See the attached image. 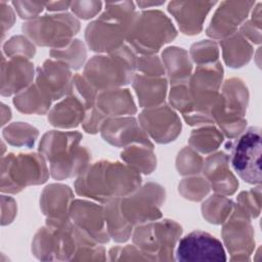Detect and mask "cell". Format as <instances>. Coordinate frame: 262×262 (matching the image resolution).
Listing matches in <instances>:
<instances>
[{
  "mask_svg": "<svg viewBox=\"0 0 262 262\" xmlns=\"http://www.w3.org/2000/svg\"><path fill=\"white\" fill-rule=\"evenodd\" d=\"M0 14H1V33L2 39L5 36V33L13 26L15 21L14 8L11 7L7 2L0 1Z\"/></svg>",
  "mask_w": 262,
  "mask_h": 262,
  "instance_id": "obj_49",
  "label": "cell"
},
{
  "mask_svg": "<svg viewBox=\"0 0 262 262\" xmlns=\"http://www.w3.org/2000/svg\"><path fill=\"white\" fill-rule=\"evenodd\" d=\"M236 138L226 145L230 150L229 164L245 182L258 185L261 183V130L250 127Z\"/></svg>",
  "mask_w": 262,
  "mask_h": 262,
  "instance_id": "obj_12",
  "label": "cell"
},
{
  "mask_svg": "<svg viewBox=\"0 0 262 262\" xmlns=\"http://www.w3.org/2000/svg\"><path fill=\"white\" fill-rule=\"evenodd\" d=\"M2 53L8 58L25 57L31 59L36 54V45L26 35H16L3 44Z\"/></svg>",
  "mask_w": 262,
  "mask_h": 262,
  "instance_id": "obj_41",
  "label": "cell"
},
{
  "mask_svg": "<svg viewBox=\"0 0 262 262\" xmlns=\"http://www.w3.org/2000/svg\"><path fill=\"white\" fill-rule=\"evenodd\" d=\"M255 232L251 219L234 204L232 212L222 224L221 236L230 261H250L255 250Z\"/></svg>",
  "mask_w": 262,
  "mask_h": 262,
  "instance_id": "obj_14",
  "label": "cell"
},
{
  "mask_svg": "<svg viewBox=\"0 0 262 262\" xmlns=\"http://www.w3.org/2000/svg\"><path fill=\"white\" fill-rule=\"evenodd\" d=\"M120 156L125 164L139 174H151L157 168V157L154 152V147L132 144L125 147Z\"/></svg>",
  "mask_w": 262,
  "mask_h": 262,
  "instance_id": "obj_31",
  "label": "cell"
},
{
  "mask_svg": "<svg viewBox=\"0 0 262 262\" xmlns=\"http://www.w3.org/2000/svg\"><path fill=\"white\" fill-rule=\"evenodd\" d=\"M236 205L251 220L258 218L261 213V185L239 192Z\"/></svg>",
  "mask_w": 262,
  "mask_h": 262,
  "instance_id": "obj_42",
  "label": "cell"
},
{
  "mask_svg": "<svg viewBox=\"0 0 262 262\" xmlns=\"http://www.w3.org/2000/svg\"><path fill=\"white\" fill-rule=\"evenodd\" d=\"M255 3V1H222L206 29L207 36L222 40L236 33L247 20Z\"/></svg>",
  "mask_w": 262,
  "mask_h": 262,
  "instance_id": "obj_18",
  "label": "cell"
},
{
  "mask_svg": "<svg viewBox=\"0 0 262 262\" xmlns=\"http://www.w3.org/2000/svg\"><path fill=\"white\" fill-rule=\"evenodd\" d=\"M234 203L225 195L215 193L209 196L201 207L202 215L211 224H223L230 216Z\"/></svg>",
  "mask_w": 262,
  "mask_h": 262,
  "instance_id": "obj_34",
  "label": "cell"
},
{
  "mask_svg": "<svg viewBox=\"0 0 262 262\" xmlns=\"http://www.w3.org/2000/svg\"><path fill=\"white\" fill-rule=\"evenodd\" d=\"M104 141L116 147L125 148L132 144H143L154 147L149 136L133 116L106 118L100 128Z\"/></svg>",
  "mask_w": 262,
  "mask_h": 262,
  "instance_id": "obj_19",
  "label": "cell"
},
{
  "mask_svg": "<svg viewBox=\"0 0 262 262\" xmlns=\"http://www.w3.org/2000/svg\"><path fill=\"white\" fill-rule=\"evenodd\" d=\"M14 10L17 12L19 17L31 20L39 16L42 10L45 8L46 2L40 1H12L11 2Z\"/></svg>",
  "mask_w": 262,
  "mask_h": 262,
  "instance_id": "obj_46",
  "label": "cell"
},
{
  "mask_svg": "<svg viewBox=\"0 0 262 262\" xmlns=\"http://www.w3.org/2000/svg\"><path fill=\"white\" fill-rule=\"evenodd\" d=\"M72 79V70L59 60L48 58L36 69L35 83L52 100H59L70 93Z\"/></svg>",
  "mask_w": 262,
  "mask_h": 262,
  "instance_id": "obj_20",
  "label": "cell"
},
{
  "mask_svg": "<svg viewBox=\"0 0 262 262\" xmlns=\"http://www.w3.org/2000/svg\"><path fill=\"white\" fill-rule=\"evenodd\" d=\"M162 62L171 84L188 80L192 74V61L188 52L178 46H169L162 51Z\"/></svg>",
  "mask_w": 262,
  "mask_h": 262,
  "instance_id": "obj_28",
  "label": "cell"
},
{
  "mask_svg": "<svg viewBox=\"0 0 262 262\" xmlns=\"http://www.w3.org/2000/svg\"><path fill=\"white\" fill-rule=\"evenodd\" d=\"M142 182L141 175L125 163L100 160L89 164L77 176L75 191L100 204L126 196L135 191Z\"/></svg>",
  "mask_w": 262,
  "mask_h": 262,
  "instance_id": "obj_1",
  "label": "cell"
},
{
  "mask_svg": "<svg viewBox=\"0 0 262 262\" xmlns=\"http://www.w3.org/2000/svg\"><path fill=\"white\" fill-rule=\"evenodd\" d=\"M202 172L215 193L229 196L238 188V181L229 168V155L224 151L212 152L204 159Z\"/></svg>",
  "mask_w": 262,
  "mask_h": 262,
  "instance_id": "obj_22",
  "label": "cell"
},
{
  "mask_svg": "<svg viewBox=\"0 0 262 262\" xmlns=\"http://www.w3.org/2000/svg\"><path fill=\"white\" fill-rule=\"evenodd\" d=\"M86 112L84 105L76 97L69 94L50 108L47 120L55 128L73 129L83 122Z\"/></svg>",
  "mask_w": 262,
  "mask_h": 262,
  "instance_id": "obj_27",
  "label": "cell"
},
{
  "mask_svg": "<svg viewBox=\"0 0 262 262\" xmlns=\"http://www.w3.org/2000/svg\"><path fill=\"white\" fill-rule=\"evenodd\" d=\"M103 207L110 237L116 243H126L132 236L134 227L122 215L119 207V199L107 202Z\"/></svg>",
  "mask_w": 262,
  "mask_h": 262,
  "instance_id": "obj_32",
  "label": "cell"
},
{
  "mask_svg": "<svg viewBox=\"0 0 262 262\" xmlns=\"http://www.w3.org/2000/svg\"><path fill=\"white\" fill-rule=\"evenodd\" d=\"M210 184L204 176L190 175L183 178L178 184L179 194L191 202H200L210 192Z\"/></svg>",
  "mask_w": 262,
  "mask_h": 262,
  "instance_id": "obj_37",
  "label": "cell"
},
{
  "mask_svg": "<svg viewBox=\"0 0 262 262\" xmlns=\"http://www.w3.org/2000/svg\"><path fill=\"white\" fill-rule=\"evenodd\" d=\"M2 136L4 140L12 146L31 148L39 137V131L29 123L13 122L3 128Z\"/></svg>",
  "mask_w": 262,
  "mask_h": 262,
  "instance_id": "obj_35",
  "label": "cell"
},
{
  "mask_svg": "<svg viewBox=\"0 0 262 262\" xmlns=\"http://www.w3.org/2000/svg\"><path fill=\"white\" fill-rule=\"evenodd\" d=\"M10 119H11L10 108L6 104L1 103V126L3 127L5 124H7Z\"/></svg>",
  "mask_w": 262,
  "mask_h": 262,
  "instance_id": "obj_53",
  "label": "cell"
},
{
  "mask_svg": "<svg viewBox=\"0 0 262 262\" xmlns=\"http://www.w3.org/2000/svg\"><path fill=\"white\" fill-rule=\"evenodd\" d=\"M135 14V3L132 1L106 2L103 12L85 29L88 48L101 54L123 46Z\"/></svg>",
  "mask_w": 262,
  "mask_h": 262,
  "instance_id": "obj_3",
  "label": "cell"
},
{
  "mask_svg": "<svg viewBox=\"0 0 262 262\" xmlns=\"http://www.w3.org/2000/svg\"><path fill=\"white\" fill-rule=\"evenodd\" d=\"M71 3L72 2H70V1H50V2H46L45 8L48 11L59 12V11L69 9L71 7Z\"/></svg>",
  "mask_w": 262,
  "mask_h": 262,
  "instance_id": "obj_51",
  "label": "cell"
},
{
  "mask_svg": "<svg viewBox=\"0 0 262 262\" xmlns=\"http://www.w3.org/2000/svg\"><path fill=\"white\" fill-rule=\"evenodd\" d=\"M105 119L106 117L96 106H93L86 112L85 118L82 122V128L89 134H96L100 132V128Z\"/></svg>",
  "mask_w": 262,
  "mask_h": 262,
  "instance_id": "obj_47",
  "label": "cell"
},
{
  "mask_svg": "<svg viewBox=\"0 0 262 262\" xmlns=\"http://www.w3.org/2000/svg\"><path fill=\"white\" fill-rule=\"evenodd\" d=\"M82 138L79 131L50 130L43 134L38 151L49 162L50 176L53 179L77 177L90 164L89 149L80 145Z\"/></svg>",
  "mask_w": 262,
  "mask_h": 262,
  "instance_id": "obj_2",
  "label": "cell"
},
{
  "mask_svg": "<svg viewBox=\"0 0 262 262\" xmlns=\"http://www.w3.org/2000/svg\"><path fill=\"white\" fill-rule=\"evenodd\" d=\"M219 46L222 49V57L225 64L232 69L246 66L251 60L254 53L252 43L238 32L220 40Z\"/></svg>",
  "mask_w": 262,
  "mask_h": 262,
  "instance_id": "obj_29",
  "label": "cell"
},
{
  "mask_svg": "<svg viewBox=\"0 0 262 262\" xmlns=\"http://www.w3.org/2000/svg\"><path fill=\"white\" fill-rule=\"evenodd\" d=\"M223 141V133L213 125H203L193 129L188 138L189 146L203 155L215 152Z\"/></svg>",
  "mask_w": 262,
  "mask_h": 262,
  "instance_id": "obj_33",
  "label": "cell"
},
{
  "mask_svg": "<svg viewBox=\"0 0 262 262\" xmlns=\"http://www.w3.org/2000/svg\"><path fill=\"white\" fill-rule=\"evenodd\" d=\"M132 87L137 95L140 107H155L165 103L168 93V79L135 74L132 80Z\"/></svg>",
  "mask_w": 262,
  "mask_h": 262,
  "instance_id": "obj_26",
  "label": "cell"
},
{
  "mask_svg": "<svg viewBox=\"0 0 262 262\" xmlns=\"http://www.w3.org/2000/svg\"><path fill=\"white\" fill-rule=\"evenodd\" d=\"M70 95L76 97L86 108V111L95 106L98 91L81 74H75L72 79ZM68 94V95H69Z\"/></svg>",
  "mask_w": 262,
  "mask_h": 262,
  "instance_id": "obj_39",
  "label": "cell"
},
{
  "mask_svg": "<svg viewBox=\"0 0 262 262\" xmlns=\"http://www.w3.org/2000/svg\"><path fill=\"white\" fill-rule=\"evenodd\" d=\"M220 89L219 97L212 111L213 121L224 137L234 139L247 127L245 116L249 105V89L246 83L236 77L225 80Z\"/></svg>",
  "mask_w": 262,
  "mask_h": 262,
  "instance_id": "obj_6",
  "label": "cell"
},
{
  "mask_svg": "<svg viewBox=\"0 0 262 262\" xmlns=\"http://www.w3.org/2000/svg\"><path fill=\"white\" fill-rule=\"evenodd\" d=\"M238 33L246 38L249 42L254 44H260L262 40L261 36V29L254 25L250 19L246 20L238 29Z\"/></svg>",
  "mask_w": 262,
  "mask_h": 262,
  "instance_id": "obj_50",
  "label": "cell"
},
{
  "mask_svg": "<svg viewBox=\"0 0 262 262\" xmlns=\"http://www.w3.org/2000/svg\"><path fill=\"white\" fill-rule=\"evenodd\" d=\"M204 158L190 146H184L179 150L175 161L177 172L182 176L196 175L202 172Z\"/></svg>",
  "mask_w": 262,
  "mask_h": 262,
  "instance_id": "obj_38",
  "label": "cell"
},
{
  "mask_svg": "<svg viewBox=\"0 0 262 262\" xmlns=\"http://www.w3.org/2000/svg\"><path fill=\"white\" fill-rule=\"evenodd\" d=\"M70 220L98 244L103 245L110 242L104 207L100 203L85 199H74L70 207Z\"/></svg>",
  "mask_w": 262,
  "mask_h": 262,
  "instance_id": "obj_17",
  "label": "cell"
},
{
  "mask_svg": "<svg viewBox=\"0 0 262 262\" xmlns=\"http://www.w3.org/2000/svg\"><path fill=\"white\" fill-rule=\"evenodd\" d=\"M110 261H148L147 257L133 244L113 247L107 252Z\"/></svg>",
  "mask_w": 262,
  "mask_h": 262,
  "instance_id": "obj_44",
  "label": "cell"
},
{
  "mask_svg": "<svg viewBox=\"0 0 262 262\" xmlns=\"http://www.w3.org/2000/svg\"><path fill=\"white\" fill-rule=\"evenodd\" d=\"M176 36L175 26L163 11L148 9L136 12L126 42L136 54L155 55Z\"/></svg>",
  "mask_w": 262,
  "mask_h": 262,
  "instance_id": "obj_7",
  "label": "cell"
},
{
  "mask_svg": "<svg viewBox=\"0 0 262 262\" xmlns=\"http://www.w3.org/2000/svg\"><path fill=\"white\" fill-rule=\"evenodd\" d=\"M261 7H262V3L261 2L255 3V5L252 8V15H251V19H250L254 25H256L260 29H261V24H262Z\"/></svg>",
  "mask_w": 262,
  "mask_h": 262,
  "instance_id": "obj_52",
  "label": "cell"
},
{
  "mask_svg": "<svg viewBox=\"0 0 262 262\" xmlns=\"http://www.w3.org/2000/svg\"><path fill=\"white\" fill-rule=\"evenodd\" d=\"M49 55L52 59L68 64L72 71H78L86 61L87 50L85 44L80 39H73V41L64 48L50 49Z\"/></svg>",
  "mask_w": 262,
  "mask_h": 262,
  "instance_id": "obj_36",
  "label": "cell"
},
{
  "mask_svg": "<svg viewBox=\"0 0 262 262\" xmlns=\"http://www.w3.org/2000/svg\"><path fill=\"white\" fill-rule=\"evenodd\" d=\"M164 3H165V1H160V2H158V1H137V2H136V4H137L140 8H142V9H144V8H149V7L161 6V5H163Z\"/></svg>",
  "mask_w": 262,
  "mask_h": 262,
  "instance_id": "obj_54",
  "label": "cell"
},
{
  "mask_svg": "<svg viewBox=\"0 0 262 262\" xmlns=\"http://www.w3.org/2000/svg\"><path fill=\"white\" fill-rule=\"evenodd\" d=\"M53 100L36 84L15 94L12 102L17 111L28 115H45L51 108Z\"/></svg>",
  "mask_w": 262,
  "mask_h": 262,
  "instance_id": "obj_30",
  "label": "cell"
},
{
  "mask_svg": "<svg viewBox=\"0 0 262 262\" xmlns=\"http://www.w3.org/2000/svg\"><path fill=\"white\" fill-rule=\"evenodd\" d=\"M216 1H171L168 11L176 20L180 32L187 36L199 35L204 21Z\"/></svg>",
  "mask_w": 262,
  "mask_h": 262,
  "instance_id": "obj_23",
  "label": "cell"
},
{
  "mask_svg": "<svg viewBox=\"0 0 262 262\" xmlns=\"http://www.w3.org/2000/svg\"><path fill=\"white\" fill-rule=\"evenodd\" d=\"M74 192L69 185L51 183L45 186L40 195V209L46 223L60 225L70 220V207Z\"/></svg>",
  "mask_w": 262,
  "mask_h": 262,
  "instance_id": "obj_21",
  "label": "cell"
},
{
  "mask_svg": "<svg viewBox=\"0 0 262 262\" xmlns=\"http://www.w3.org/2000/svg\"><path fill=\"white\" fill-rule=\"evenodd\" d=\"M177 261H226L222 243L209 232L194 230L178 241L175 249Z\"/></svg>",
  "mask_w": 262,
  "mask_h": 262,
  "instance_id": "obj_16",
  "label": "cell"
},
{
  "mask_svg": "<svg viewBox=\"0 0 262 262\" xmlns=\"http://www.w3.org/2000/svg\"><path fill=\"white\" fill-rule=\"evenodd\" d=\"M86 236L71 220L60 225L45 223L33 237L32 253L42 261H73Z\"/></svg>",
  "mask_w": 262,
  "mask_h": 262,
  "instance_id": "obj_8",
  "label": "cell"
},
{
  "mask_svg": "<svg viewBox=\"0 0 262 262\" xmlns=\"http://www.w3.org/2000/svg\"><path fill=\"white\" fill-rule=\"evenodd\" d=\"M102 4L101 1H73L70 8L77 18L90 19L100 12Z\"/></svg>",
  "mask_w": 262,
  "mask_h": 262,
  "instance_id": "obj_45",
  "label": "cell"
},
{
  "mask_svg": "<svg viewBox=\"0 0 262 262\" xmlns=\"http://www.w3.org/2000/svg\"><path fill=\"white\" fill-rule=\"evenodd\" d=\"M40 152L7 154L1 159L2 193H18L32 185L45 183L50 171Z\"/></svg>",
  "mask_w": 262,
  "mask_h": 262,
  "instance_id": "obj_9",
  "label": "cell"
},
{
  "mask_svg": "<svg viewBox=\"0 0 262 262\" xmlns=\"http://www.w3.org/2000/svg\"><path fill=\"white\" fill-rule=\"evenodd\" d=\"M166 200L164 186L156 182L140 185L132 193L119 199V207L124 218L133 226L161 219L162 206Z\"/></svg>",
  "mask_w": 262,
  "mask_h": 262,
  "instance_id": "obj_13",
  "label": "cell"
},
{
  "mask_svg": "<svg viewBox=\"0 0 262 262\" xmlns=\"http://www.w3.org/2000/svg\"><path fill=\"white\" fill-rule=\"evenodd\" d=\"M136 71L147 77H164L166 74L162 59L156 54L137 56Z\"/></svg>",
  "mask_w": 262,
  "mask_h": 262,
  "instance_id": "obj_43",
  "label": "cell"
},
{
  "mask_svg": "<svg viewBox=\"0 0 262 262\" xmlns=\"http://www.w3.org/2000/svg\"><path fill=\"white\" fill-rule=\"evenodd\" d=\"M137 120L149 138L160 144L174 141L181 133L180 118L167 103L143 108Z\"/></svg>",
  "mask_w": 262,
  "mask_h": 262,
  "instance_id": "obj_15",
  "label": "cell"
},
{
  "mask_svg": "<svg viewBox=\"0 0 262 262\" xmlns=\"http://www.w3.org/2000/svg\"><path fill=\"white\" fill-rule=\"evenodd\" d=\"M17 213L16 202L9 195H1V225L5 226L10 224Z\"/></svg>",
  "mask_w": 262,
  "mask_h": 262,
  "instance_id": "obj_48",
  "label": "cell"
},
{
  "mask_svg": "<svg viewBox=\"0 0 262 262\" xmlns=\"http://www.w3.org/2000/svg\"><path fill=\"white\" fill-rule=\"evenodd\" d=\"M222 83L223 67L221 62L196 66L187 81L190 107L182 116L186 124L190 126L214 124L212 111L219 97Z\"/></svg>",
  "mask_w": 262,
  "mask_h": 262,
  "instance_id": "obj_4",
  "label": "cell"
},
{
  "mask_svg": "<svg viewBox=\"0 0 262 262\" xmlns=\"http://www.w3.org/2000/svg\"><path fill=\"white\" fill-rule=\"evenodd\" d=\"M21 31L35 45L61 49L80 31V21L69 12L45 14L24 23Z\"/></svg>",
  "mask_w": 262,
  "mask_h": 262,
  "instance_id": "obj_11",
  "label": "cell"
},
{
  "mask_svg": "<svg viewBox=\"0 0 262 262\" xmlns=\"http://www.w3.org/2000/svg\"><path fill=\"white\" fill-rule=\"evenodd\" d=\"M188 54L196 66L214 63L219 58V44L213 40H202L191 45Z\"/></svg>",
  "mask_w": 262,
  "mask_h": 262,
  "instance_id": "obj_40",
  "label": "cell"
},
{
  "mask_svg": "<svg viewBox=\"0 0 262 262\" xmlns=\"http://www.w3.org/2000/svg\"><path fill=\"white\" fill-rule=\"evenodd\" d=\"M36 72L33 62L25 57L7 58L2 53L1 95L10 96L33 84Z\"/></svg>",
  "mask_w": 262,
  "mask_h": 262,
  "instance_id": "obj_24",
  "label": "cell"
},
{
  "mask_svg": "<svg viewBox=\"0 0 262 262\" xmlns=\"http://www.w3.org/2000/svg\"><path fill=\"white\" fill-rule=\"evenodd\" d=\"M182 226L172 219H158L134 227L133 244L148 261H173Z\"/></svg>",
  "mask_w": 262,
  "mask_h": 262,
  "instance_id": "obj_10",
  "label": "cell"
},
{
  "mask_svg": "<svg viewBox=\"0 0 262 262\" xmlns=\"http://www.w3.org/2000/svg\"><path fill=\"white\" fill-rule=\"evenodd\" d=\"M95 106L106 117L132 116L137 113V106L128 88H113L99 91Z\"/></svg>",
  "mask_w": 262,
  "mask_h": 262,
  "instance_id": "obj_25",
  "label": "cell"
},
{
  "mask_svg": "<svg viewBox=\"0 0 262 262\" xmlns=\"http://www.w3.org/2000/svg\"><path fill=\"white\" fill-rule=\"evenodd\" d=\"M137 54L128 45L92 56L84 66L83 76L99 92L121 88L132 82L136 74Z\"/></svg>",
  "mask_w": 262,
  "mask_h": 262,
  "instance_id": "obj_5",
  "label": "cell"
}]
</instances>
